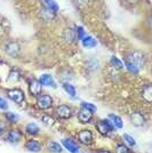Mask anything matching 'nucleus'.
Returning a JSON list of instances; mask_svg holds the SVG:
<instances>
[{
  "label": "nucleus",
  "mask_w": 152,
  "mask_h": 153,
  "mask_svg": "<svg viewBox=\"0 0 152 153\" xmlns=\"http://www.w3.org/2000/svg\"><path fill=\"white\" fill-rule=\"evenodd\" d=\"M63 145L65 146V149L71 153H79V147L77 146L76 144L70 140H64Z\"/></svg>",
  "instance_id": "4468645a"
},
{
  "label": "nucleus",
  "mask_w": 152,
  "mask_h": 153,
  "mask_svg": "<svg viewBox=\"0 0 152 153\" xmlns=\"http://www.w3.org/2000/svg\"><path fill=\"white\" fill-rule=\"evenodd\" d=\"M7 96L9 100L17 104H22L24 102V93L19 89H9L7 91Z\"/></svg>",
  "instance_id": "f03ea898"
},
{
  "label": "nucleus",
  "mask_w": 152,
  "mask_h": 153,
  "mask_svg": "<svg viewBox=\"0 0 152 153\" xmlns=\"http://www.w3.org/2000/svg\"><path fill=\"white\" fill-rule=\"evenodd\" d=\"M97 130L100 131V134L102 135H108L109 133H111L113 130V126L110 120H101V121L97 122Z\"/></svg>",
  "instance_id": "7ed1b4c3"
},
{
  "label": "nucleus",
  "mask_w": 152,
  "mask_h": 153,
  "mask_svg": "<svg viewBox=\"0 0 152 153\" xmlns=\"http://www.w3.org/2000/svg\"><path fill=\"white\" fill-rule=\"evenodd\" d=\"M6 53L8 54V55L13 56V57L17 56V55L19 54V46L17 45L16 42H14V41L9 42V44H7V46H6Z\"/></svg>",
  "instance_id": "1a4fd4ad"
},
{
  "label": "nucleus",
  "mask_w": 152,
  "mask_h": 153,
  "mask_svg": "<svg viewBox=\"0 0 152 153\" xmlns=\"http://www.w3.org/2000/svg\"><path fill=\"white\" fill-rule=\"evenodd\" d=\"M124 140H125V142H126L128 145H130V146H135V144H136V142H135V140H134L133 137L127 134L124 135Z\"/></svg>",
  "instance_id": "a878e982"
},
{
  "label": "nucleus",
  "mask_w": 152,
  "mask_h": 153,
  "mask_svg": "<svg viewBox=\"0 0 152 153\" xmlns=\"http://www.w3.org/2000/svg\"><path fill=\"white\" fill-rule=\"evenodd\" d=\"M42 121H44L46 125L51 126V125H53V123H54V119H53L51 117H48V115H46V117H44V118H42Z\"/></svg>",
  "instance_id": "7c9ffc66"
},
{
  "label": "nucleus",
  "mask_w": 152,
  "mask_h": 153,
  "mask_svg": "<svg viewBox=\"0 0 152 153\" xmlns=\"http://www.w3.org/2000/svg\"><path fill=\"white\" fill-rule=\"evenodd\" d=\"M25 146H26V149H28L29 151H31V152H39V151H40V149H41L40 143L36 140H29V142L26 143Z\"/></svg>",
  "instance_id": "ddd939ff"
},
{
  "label": "nucleus",
  "mask_w": 152,
  "mask_h": 153,
  "mask_svg": "<svg viewBox=\"0 0 152 153\" xmlns=\"http://www.w3.org/2000/svg\"><path fill=\"white\" fill-rule=\"evenodd\" d=\"M81 108H87V110H89V111H92L93 113L96 111V106L94 105V104H92V103H86V102H83L81 103Z\"/></svg>",
  "instance_id": "bb28decb"
},
{
  "label": "nucleus",
  "mask_w": 152,
  "mask_h": 153,
  "mask_svg": "<svg viewBox=\"0 0 152 153\" xmlns=\"http://www.w3.org/2000/svg\"><path fill=\"white\" fill-rule=\"evenodd\" d=\"M110 63H111V65H112L113 68H117V69H122V66H124V65H122V62H121L118 57H115V56H111Z\"/></svg>",
  "instance_id": "b1692460"
},
{
  "label": "nucleus",
  "mask_w": 152,
  "mask_h": 153,
  "mask_svg": "<svg viewBox=\"0 0 152 153\" xmlns=\"http://www.w3.org/2000/svg\"><path fill=\"white\" fill-rule=\"evenodd\" d=\"M78 118H79L80 122L87 123L88 121L92 120V118H93V112L89 111V110H87V108H81V110H80L79 113H78Z\"/></svg>",
  "instance_id": "39448f33"
},
{
  "label": "nucleus",
  "mask_w": 152,
  "mask_h": 153,
  "mask_svg": "<svg viewBox=\"0 0 152 153\" xmlns=\"http://www.w3.org/2000/svg\"><path fill=\"white\" fill-rule=\"evenodd\" d=\"M143 55L139 53H132L129 54L125 59V64L128 71L132 73H139L141 70V66L143 64Z\"/></svg>",
  "instance_id": "f257e3e1"
},
{
  "label": "nucleus",
  "mask_w": 152,
  "mask_h": 153,
  "mask_svg": "<svg viewBox=\"0 0 152 153\" xmlns=\"http://www.w3.org/2000/svg\"><path fill=\"white\" fill-rule=\"evenodd\" d=\"M88 0H77V2H78V5H83V4H86Z\"/></svg>",
  "instance_id": "72a5a7b5"
},
{
  "label": "nucleus",
  "mask_w": 152,
  "mask_h": 153,
  "mask_svg": "<svg viewBox=\"0 0 152 153\" xmlns=\"http://www.w3.org/2000/svg\"><path fill=\"white\" fill-rule=\"evenodd\" d=\"M109 120L111 121L112 126H113V127H115V128H122V126H124L121 118H120V117H118V115L110 114V115H109Z\"/></svg>",
  "instance_id": "dca6fc26"
},
{
  "label": "nucleus",
  "mask_w": 152,
  "mask_h": 153,
  "mask_svg": "<svg viewBox=\"0 0 152 153\" xmlns=\"http://www.w3.org/2000/svg\"><path fill=\"white\" fill-rule=\"evenodd\" d=\"M78 138H79V140H80L83 144L88 145V144H90V143L93 142V134H92L89 130H83V131L79 133Z\"/></svg>",
  "instance_id": "423d86ee"
},
{
  "label": "nucleus",
  "mask_w": 152,
  "mask_h": 153,
  "mask_svg": "<svg viewBox=\"0 0 152 153\" xmlns=\"http://www.w3.org/2000/svg\"><path fill=\"white\" fill-rule=\"evenodd\" d=\"M44 2L46 4V6L48 9H51V12H54V13H56L58 12V5L56 4V1L55 0H44Z\"/></svg>",
  "instance_id": "aec40b11"
},
{
  "label": "nucleus",
  "mask_w": 152,
  "mask_h": 153,
  "mask_svg": "<svg viewBox=\"0 0 152 153\" xmlns=\"http://www.w3.org/2000/svg\"><path fill=\"white\" fill-rule=\"evenodd\" d=\"M115 151H117V153H129V149H128L126 145L120 144V145H117Z\"/></svg>",
  "instance_id": "cd10ccee"
},
{
  "label": "nucleus",
  "mask_w": 152,
  "mask_h": 153,
  "mask_svg": "<svg viewBox=\"0 0 152 153\" xmlns=\"http://www.w3.org/2000/svg\"><path fill=\"white\" fill-rule=\"evenodd\" d=\"M48 149L54 153H62V151H63L62 146L58 143H56V142H49L48 143Z\"/></svg>",
  "instance_id": "412c9836"
},
{
  "label": "nucleus",
  "mask_w": 152,
  "mask_h": 153,
  "mask_svg": "<svg viewBox=\"0 0 152 153\" xmlns=\"http://www.w3.org/2000/svg\"><path fill=\"white\" fill-rule=\"evenodd\" d=\"M63 88L64 90L69 94L71 97H73V98H76V95H77V91H76V88L72 86V85H70V83H64L63 85Z\"/></svg>",
  "instance_id": "4be33fe9"
},
{
  "label": "nucleus",
  "mask_w": 152,
  "mask_h": 153,
  "mask_svg": "<svg viewBox=\"0 0 152 153\" xmlns=\"http://www.w3.org/2000/svg\"><path fill=\"white\" fill-rule=\"evenodd\" d=\"M81 41H83V47H86V48H94V47L97 46V41L92 36H85L81 39Z\"/></svg>",
  "instance_id": "f8f14e48"
},
{
  "label": "nucleus",
  "mask_w": 152,
  "mask_h": 153,
  "mask_svg": "<svg viewBox=\"0 0 152 153\" xmlns=\"http://www.w3.org/2000/svg\"><path fill=\"white\" fill-rule=\"evenodd\" d=\"M63 37L68 42H73L77 38V33L73 29H66V30L64 31Z\"/></svg>",
  "instance_id": "2eb2a0df"
},
{
  "label": "nucleus",
  "mask_w": 152,
  "mask_h": 153,
  "mask_svg": "<svg viewBox=\"0 0 152 153\" xmlns=\"http://www.w3.org/2000/svg\"><path fill=\"white\" fill-rule=\"evenodd\" d=\"M0 108H2V110H7V108H8L7 102L4 98H1V97H0Z\"/></svg>",
  "instance_id": "2f4dec72"
},
{
  "label": "nucleus",
  "mask_w": 152,
  "mask_h": 153,
  "mask_svg": "<svg viewBox=\"0 0 152 153\" xmlns=\"http://www.w3.org/2000/svg\"><path fill=\"white\" fill-rule=\"evenodd\" d=\"M21 137H22V135H21V133H19V130H13V131L9 133L7 138H8V140L10 143H17V142H19Z\"/></svg>",
  "instance_id": "f3484780"
},
{
  "label": "nucleus",
  "mask_w": 152,
  "mask_h": 153,
  "mask_svg": "<svg viewBox=\"0 0 152 153\" xmlns=\"http://www.w3.org/2000/svg\"><path fill=\"white\" fill-rule=\"evenodd\" d=\"M143 98L148 103H151L152 102V88L150 85H148L145 88L143 89Z\"/></svg>",
  "instance_id": "a211bd4d"
},
{
  "label": "nucleus",
  "mask_w": 152,
  "mask_h": 153,
  "mask_svg": "<svg viewBox=\"0 0 152 153\" xmlns=\"http://www.w3.org/2000/svg\"><path fill=\"white\" fill-rule=\"evenodd\" d=\"M40 15H41L42 19H45V21H49V19H54L55 13H54V12H51V9L46 8V9H42V10H41V14H40Z\"/></svg>",
  "instance_id": "6ab92c4d"
},
{
  "label": "nucleus",
  "mask_w": 152,
  "mask_h": 153,
  "mask_svg": "<svg viewBox=\"0 0 152 153\" xmlns=\"http://www.w3.org/2000/svg\"><path fill=\"white\" fill-rule=\"evenodd\" d=\"M76 33H77V37L79 38V40H81V39L86 36V33H85V30H83V26H78V27H77Z\"/></svg>",
  "instance_id": "c85d7f7f"
},
{
  "label": "nucleus",
  "mask_w": 152,
  "mask_h": 153,
  "mask_svg": "<svg viewBox=\"0 0 152 153\" xmlns=\"http://www.w3.org/2000/svg\"><path fill=\"white\" fill-rule=\"evenodd\" d=\"M30 93L34 96H39L41 94V83L39 82V80H32L30 82Z\"/></svg>",
  "instance_id": "9b49d317"
},
{
  "label": "nucleus",
  "mask_w": 152,
  "mask_h": 153,
  "mask_svg": "<svg viewBox=\"0 0 152 153\" xmlns=\"http://www.w3.org/2000/svg\"><path fill=\"white\" fill-rule=\"evenodd\" d=\"M6 131V125L2 121H0V135H2Z\"/></svg>",
  "instance_id": "473e14b6"
},
{
  "label": "nucleus",
  "mask_w": 152,
  "mask_h": 153,
  "mask_svg": "<svg viewBox=\"0 0 152 153\" xmlns=\"http://www.w3.org/2000/svg\"><path fill=\"white\" fill-rule=\"evenodd\" d=\"M39 82L41 83V86H48V87H56V83L54 81V78L49 74H42L39 79Z\"/></svg>",
  "instance_id": "9d476101"
},
{
  "label": "nucleus",
  "mask_w": 152,
  "mask_h": 153,
  "mask_svg": "<svg viewBox=\"0 0 152 153\" xmlns=\"http://www.w3.org/2000/svg\"><path fill=\"white\" fill-rule=\"evenodd\" d=\"M19 72L17 71H12L10 72V74H9V80H12V81H17L19 78Z\"/></svg>",
  "instance_id": "c756f323"
},
{
  "label": "nucleus",
  "mask_w": 152,
  "mask_h": 153,
  "mask_svg": "<svg viewBox=\"0 0 152 153\" xmlns=\"http://www.w3.org/2000/svg\"><path fill=\"white\" fill-rule=\"evenodd\" d=\"M130 120H132V123H133L134 126H137V127L143 126L144 122H145L144 117L139 112H134V113H132V115H130Z\"/></svg>",
  "instance_id": "6e6552de"
},
{
  "label": "nucleus",
  "mask_w": 152,
  "mask_h": 153,
  "mask_svg": "<svg viewBox=\"0 0 152 153\" xmlns=\"http://www.w3.org/2000/svg\"><path fill=\"white\" fill-rule=\"evenodd\" d=\"M97 153H110L109 151H98Z\"/></svg>",
  "instance_id": "f704fd0d"
},
{
  "label": "nucleus",
  "mask_w": 152,
  "mask_h": 153,
  "mask_svg": "<svg viewBox=\"0 0 152 153\" xmlns=\"http://www.w3.org/2000/svg\"><path fill=\"white\" fill-rule=\"evenodd\" d=\"M56 114L62 119H69L71 117V108L66 105H60L56 108Z\"/></svg>",
  "instance_id": "0eeeda50"
},
{
  "label": "nucleus",
  "mask_w": 152,
  "mask_h": 153,
  "mask_svg": "<svg viewBox=\"0 0 152 153\" xmlns=\"http://www.w3.org/2000/svg\"><path fill=\"white\" fill-rule=\"evenodd\" d=\"M26 133L30 135H37L39 133V127L36 125V123H29L28 126H26Z\"/></svg>",
  "instance_id": "5701e85b"
},
{
  "label": "nucleus",
  "mask_w": 152,
  "mask_h": 153,
  "mask_svg": "<svg viewBox=\"0 0 152 153\" xmlns=\"http://www.w3.org/2000/svg\"><path fill=\"white\" fill-rule=\"evenodd\" d=\"M51 104H53V100H51V97L49 95H41L40 94L38 96V98H37V105L41 110L49 108L51 106Z\"/></svg>",
  "instance_id": "20e7f679"
},
{
  "label": "nucleus",
  "mask_w": 152,
  "mask_h": 153,
  "mask_svg": "<svg viewBox=\"0 0 152 153\" xmlns=\"http://www.w3.org/2000/svg\"><path fill=\"white\" fill-rule=\"evenodd\" d=\"M6 118L9 120V121H12V122H15V121H17L19 119V117L16 113H13V112H7L6 114Z\"/></svg>",
  "instance_id": "393cba45"
}]
</instances>
